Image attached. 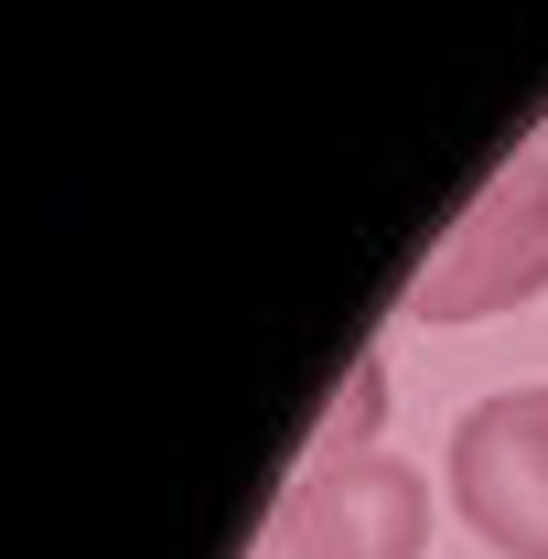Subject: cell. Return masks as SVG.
Returning <instances> with one entry per match:
<instances>
[{
  "mask_svg": "<svg viewBox=\"0 0 548 559\" xmlns=\"http://www.w3.org/2000/svg\"><path fill=\"white\" fill-rule=\"evenodd\" d=\"M419 549H430V485L398 452H344V463H301V485H279L248 559H419Z\"/></svg>",
  "mask_w": 548,
  "mask_h": 559,
  "instance_id": "obj_2",
  "label": "cell"
},
{
  "mask_svg": "<svg viewBox=\"0 0 548 559\" xmlns=\"http://www.w3.org/2000/svg\"><path fill=\"white\" fill-rule=\"evenodd\" d=\"M452 506L484 549L548 559V388H495L452 419Z\"/></svg>",
  "mask_w": 548,
  "mask_h": 559,
  "instance_id": "obj_3",
  "label": "cell"
},
{
  "mask_svg": "<svg viewBox=\"0 0 548 559\" xmlns=\"http://www.w3.org/2000/svg\"><path fill=\"white\" fill-rule=\"evenodd\" d=\"M377 430H388V366H377V355H355L344 399L323 409V430H312V463H344V452H377Z\"/></svg>",
  "mask_w": 548,
  "mask_h": 559,
  "instance_id": "obj_4",
  "label": "cell"
},
{
  "mask_svg": "<svg viewBox=\"0 0 548 559\" xmlns=\"http://www.w3.org/2000/svg\"><path fill=\"white\" fill-rule=\"evenodd\" d=\"M548 290V151H516L474 205L441 226V248L398 290L409 323H495Z\"/></svg>",
  "mask_w": 548,
  "mask_h": 559,
  "instance_id": "obj_1",
  "label": "cell"
}]
</instances>
